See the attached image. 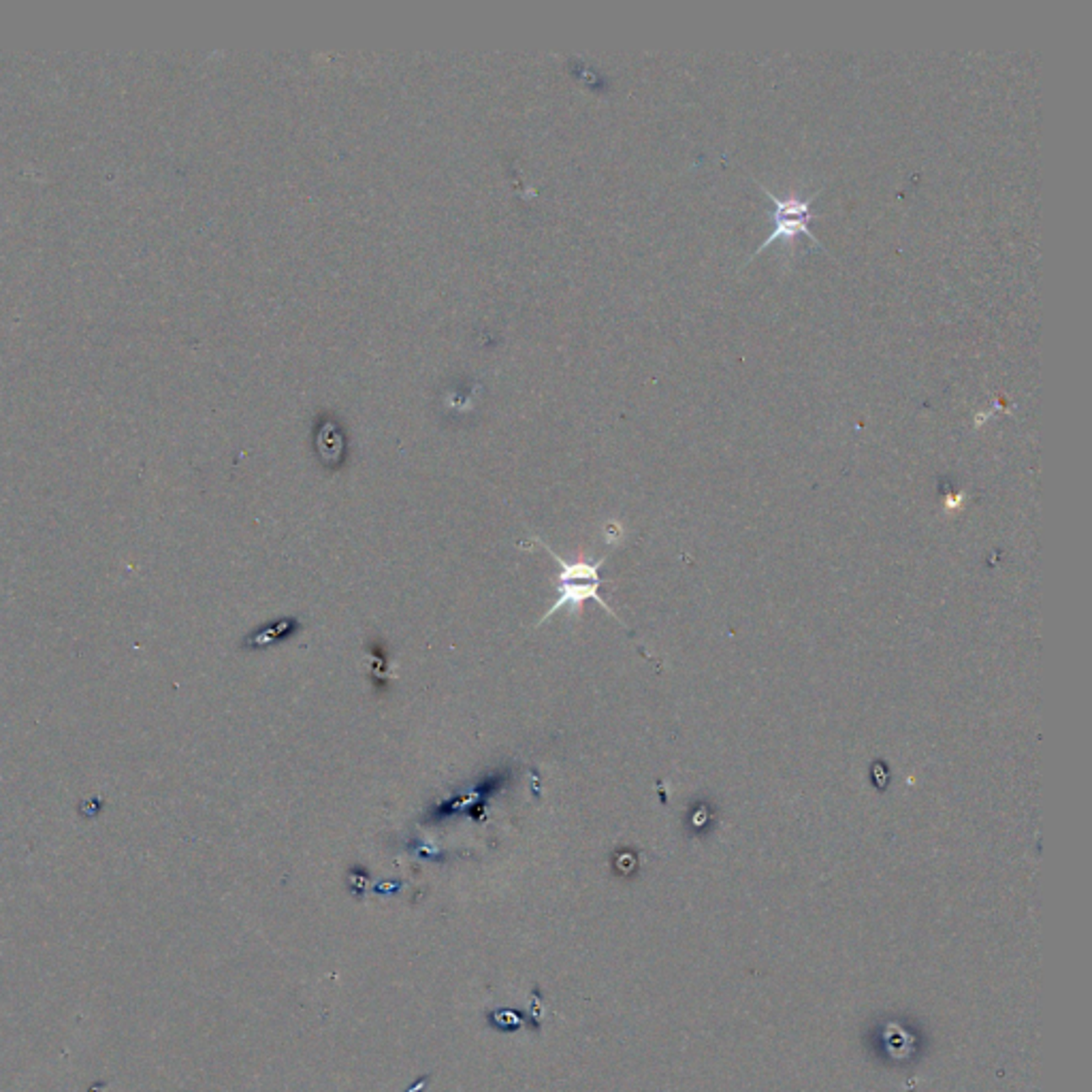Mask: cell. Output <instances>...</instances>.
<instances>
[{
	"instance_id": "obj_1",
	"label": "cell",
	"mask_w": 1092,
	"mask_h": 1092,
	"mask_svg": "<svg viewBox=\"0 0 1092 1092\" xmlns=\"http://www.w3.org/2000/svg\"><path fill=\"white\" fill-rule=\"evenodd\" d=\"M536 540H538V538H536ZM538 542H540V544L544 546L546 551H549V555H551L561 568L559 574H557V578H555L557 592H559V596L555 597V602L551 604V608L546 610L544 617H542L540 624H538V625L544 624L546 619H551L553 614L559 613V610H564V608H568L572 614H578V613H581V608H583L585 602H589V600L597 602V604H600L602 608L606 610V613L613 614V610L608 608V604H606V602L600 597V587H602L600 565L604 564V561L600 559V561H596V564H589V561H565V559H561V557L557 555L555 551H553L551 546H546L542 540H538Z\"/></svg>"
},
{
	"instance_id": "obj_2",
	"label": "cell",
	"mask_w": 1092,
	"mask_h": 1092,
	"mask_svg": "<svg viewBox=\"0 0 1092 1092\" xmlns=\"http://www.w3.org/2000/svg\"><path fill=\"white\" fill-rule=\"evenodd\" d=\"M760 190L764 192V195L768 196V199H773V203H774V214H773L774 228H773V233H770V235L766 237L764 242L760 244V248H757V250L753 252V254H751L749 259H747V263H751V259H756V256L760 254L762 250H766V248L773 246V244H777V242L792 244L798 235H806L811 239V242L815 244V246L824 248V246H822V242H819L817 237H815L813 233H811V228H809L811 218H813V210H811V203H813L815 196H817L819 192H822V188H819V190H815L813 195H809V196L790 195V196H785V199H779V196L774 195V192H770L768 188L764 186V184H760Z\"/></svg>"
},
{
	"instance_id": "obj_3",
	"label": "cell",
	"mask_w": 1092,
	"mask_h": 1092,
	"mask_svg": "<svg viewBox=\"0 0 1092 1092\" xmlns=\"http://www.w3.org/2000/svg\"><path fill=\"white\" fill-rule=\"evenodd\" d=\"M425 1082H427V1079H423V1082H420V1084H416V1086L412 1088V1090H410V1092H420V1090H423V1088H425Z\"/></svg>"
}]
</instances>
